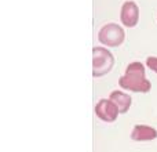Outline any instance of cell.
I'll use <instances>...</instances> for the list:
<instances>
[{
	"label": "cell",
	"instance_id": "cell-3",
	"mask_svg": "<svg viewBox=\"0 0 157 152\" xmlns=\"http://www.w3.org/2000/svg\"><path fill=\"white\" fill-rule=\"evenodd\" d=\"M125 32L120 25L110 22V24L103 25L98 32V40L102 44L109 47H117L124 42Z\"/></svg>",
	"mask_w": 157,
	"mask_h": 152
},
{
	"label": "cell",
	"instance_id": "cell-4",
	"mask_svg": "<svg viewBox=\"0 0 157 152\" xmlns=\"http://www.w3.org/2000/svg\"><path fill=\"white\" fill-rule=\"evenodd\" d=\"M120 21L124 26L132 28L139 21V7L135 2L127 0L123 3L121 11H120Z\"/></svg>",
	"mask_w": 157,
	"mask_h": 152
},
{
	"label": "cell",
	"instance_id": "cell-5",
	"mask_svg": "<svg viewBox=\"0 0 157 152\" xmlns=\"http://www.w3.org/2000/svg\"><path fill=\"white\" fill-rule=\"evenodd\" d=\"M119 114L120 112L117 109V106L108 98L99 100L97 102V105H95V115L103 122H109V123L114 122L117 119V116H119Z\"/></svg>",
	"mask_w": 157,
	"mask_h": 152
},
{
	"label": "cell",
	"instance_id": "cell-2",
	"mask_svg": "<svg viewBox=\"0 0 157 152\" xmlns=\"http://www.w3.org/2000/svg\"><path fill=\"white\" fill-rule=\"evenodd\" d=\"M114 65V57L105 47H97L92 49V75L94 78L109 74Z\"/></svg>",
	"mask_w": 157,
	"mask_h": 152
},
{
	"label": "cell",
	"instance_id": "cell-1",
	"mask_svg": "<svg viewBox=\"0 0 157 152\" xmlns=\"http://www.w3.org/2000/svg\"><path fill=\"white\" fill-rule=\"evenodd\" d=\"M119 84L125 90L135 93H147L152 89V83L145 76V65L134 61L125 68V74L119 79Z\"/></svg>",
	"mask_w": 157,
	"mask_h": 152
},
{
	"label": "cell",
	"instance_id": "cell-7",
	"mask_svg": "<svg viewBox=\"0 0 157 152\" xmlns=\"http://www.w3.org/2000/svg\"><path fill=\"white\" fill-rule=\"evenodd\" d=\"M109 100L117 106L120 114H125V112L130 109L131 102H132V98L131 95H128L127 93L120 91V90H113L109 95Z\"/></svg>",
	"mask_w": 157,
	"mask_h": 152
},
{
	"label": "cell",
	"instance_id": "cell-8",
	"mask_svg": "<svg viewBox=\"0 0 157 152\" xmlns=\"http://www.w3.org/2000/svg\"><path fill=\"white\" fill-rule=\"evenodd\" d=\"M146 66L157 74V57H147L146 58Z\"/></svg>",
	"mask_w": 157,
	"mask_h": 152
},
{
	"label": "cell",
	"instance_id": "cell-6",
	"mask_svg": "<svg viewBox=\"0 0 157 152\" xmlns=\"http://www.w3.org/2000/svg\"><path fill=\"white\" fill-rule=\"evenodd\" d=\"M157 137V130L147 125H135L131 133L134 141H152Z\"/></svg>",
	"mask_w": 157,
	"mask_h": 152
}]
</instances>
